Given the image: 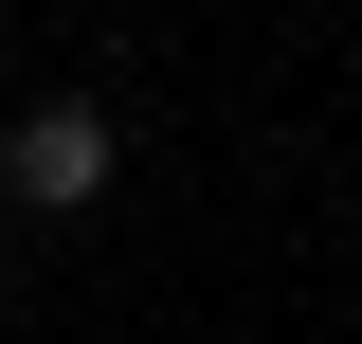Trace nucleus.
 Instances as JSON below:
<instances>
[{"label":"nucleus","mask_w":362,"mask_h":344,"mask_svg":"<svg viewBox=\"0 0 362 344\" xmlns=\"http://www.w3.org/2000/svg\"><path fill=\"white\" fill-rule=\"evenodd\" d=\"M109 164H127V127H109L90 91H37V109H0V200L73 217V200H109Z\"/></svg>","instance_id":"obj_1"}]
</instances>
